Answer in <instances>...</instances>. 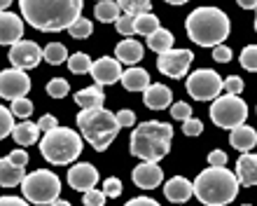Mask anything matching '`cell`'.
<instances>
[{
  "label": "cell",
  "mask_w": 257,
  "mask_h": 206,
  "mask_svg": "<svg viewBox=\"0 0 257 206\" xmlns=\"http://www.w3.org/2000/svg\"><path fill=\"white\" fill-rule=\"evenodd\" d=\"M82 0H19L24 21L42 33L68 31L82 17Z\"/></svg>",
  "instance_id": "obj_1"
},
{
  "label": "cell",
  "mask_w": 257,
  "mask_h": 206,
  "mask_svg": "<svg viewBox=\"0 0 257 206\" xmlns=\"http://www.w3.org/2000/svg\"><path fill=\"white\" fill-rule=\"evenodd\" d=\"M185 31L199 47H217L229 38L231 21L220 7H196L185 19Z\"/></svg>",
  "instance_id": "obj_2"
},
{
  "label": "cell",
  "mask_w": 257,
  "mask_h": 206,
  "mask_svg": "<svg viewBox=\"0 0 257 206\" xmlns=\"http://www.w3.org/2000/svg\"><path fill=\"white\" fill-rule=\"evenodd\" d=\"M238 176L227 166H208L194 178V197L203 206H227L238 194Z\"/></svg>",
  "instance_id": "obj_3"
},
{
  "label": "cell",
  "mask_w": 257,
  "mask_h": 206,
  "mask_svg": "<svg viewBox=\"0 0 257 206\" xmlns=\"http://www.w3.org/2000/svg\"><path fill=\"white\" fill-rule=\"evenodd\" d=\"M173 127L169 122H141L128 138V152L143 162H159L171 152Z\"/></svg>",
  "instance_id": "obj_4"
},
{
  "label": "cell",
  "mask_w": 257,
  "mask_h": 206,
  "mask_svg": "<svg viewBox=\"0 0 257 206\" xmlns=\"http://www.w3.org/2000/svg\"><path fill=\"white\" fill-rule=\"evenodd\" d=\"M77 127H80V134L84 136V141H89L96 152L108 150L110 143L115 141L119 129H122L117 113H110L105 106L82 110L77 115Z\"/></svg>",
  "instance_id": "obj_5"
},
{
  "label": "cell",
  "mask_w": 257,
  "mask_h": 206,
  "mask_svg": "<svg viewBox=\"0 0 257 206\" xmlns=\"http://www.w3.org/2000/svg\"><path fill=\"white\" fill-rule=\"evenodd\" d=\"M82 138L70 127H56V129L42 134L40 141V155L49 164H70L82 155Z\"/></svg>",
  "instance_id": "obj_6"
},
{
  "label": "cell",
  "mask_w": 257,
  "mask_h": 206,
  "mask_svg": "<svg viewBox=\"0 0 257 206\" xmlns=\"http://www.w3.org/2000/svg\"><path fill=\"white\" fill-rule=\"evenodd\" d=\"M21 190H24V199H28L31 204L49 206L61 197V178L54 171L38 169L24 178Z\"/></svg>",
  "instance_id": "obj_7"
},
{
  "label": "cell",
  "mask_w": 257,
  "mask_h": 206,
  "mask_svg": "<svg viewBox=\"0 0 257 206\" xmlns=\"http://www.w3.org/2000/svg\"><path fill=\"white\" fill-rule=\"evenodd\" d=\"M210 122L220 127V129H236L241 124H245V117H248V103L241 96H231V94H224V96H217L215 101L210 103Z\"/></svg>",
  "instance_id": "obj_8"
},
{
  "label": "cell",
  "mask_w": 257,
  "mask_h": 206,
  "mask_svg": "<svg viewBox=\"0 0 257 206\" xmlns=\"http://www.w3.org/2000/svg\"><path fill=\"white\" fill-rule=\"evenodd\" d=\"M185 89L194 101H215L224 89V80L210 68H199L187 75Z\"/></svg>",
  "instance_id": "obj_9"
},
{
  "label": "cell",
  "mask_w": 257,
  "mask_h": 206,
  "mask_svg": "<svg viewBox=\"0 0 257 206\" xmlns=\"http://www.w3.org/2000/svg\"><path fill=\"white\" fill-rule=\"evenodd\" d=\"M192 59H194V54H192L190 49H171V52H166V54H159V59H157V68H159L162 75L171 77V80L187 77V70H190V66H192Z\"/></svg>",
  "instance_id": "obj_10"
},
{
  "label": "cell",
  "mask_w": 257,
  "mask_h": 206,
  "mask_svg": "<svg viewBox=\"0 0 257 206\" xmlns=\"http://www.w3.org/2000/svg\"><path fill=\"white\" fill-rule=\"evenodd\" d=\"M31 91V77L26 75V70L10 68L0 73V96L7 101H17V98H26Z\"/></svg>",
  "instance_id": "obj_11"
},
{
  "label": "cell",
  "mask_w": 257,
  "mask_h": 206,
  "mask_svg": "<svg viewBox=\"0 0 257 206\" xmlns=\"http://www.w3.org/2000/svg\"><path fill=\"white\" fill-rule=\"evenodd\" d=\"M45 59V49L33 40H19L17 45L10 47V61L14 68L19 70H31Z\"/></svg>",
  "instance_id": "obj_12"
},
{
  "label": "cell",
  "mask_w": 257,
  "mask_h": 206,
  "mask_svg": "<svg viewBox=\"0 0 257 206\" xmlns=\"http://www.w3.org/2000/svg\"><path fill=\"white\" fill-rule=\"evenodd\" d=\"M89 75L94 77L96 84L108 87V84H115L117 80L122 82L124 70H122V66H119V61H117V59H112V56H101V59H96V61H94V66H91V73H89Z\"/></svg>",
  "instance_id": "obj_13"
},
{
  "label": "cell",
  "mask_w": 257,
  "mask_h": 206,
  "mask_svg": "<svg viewBox=\"0 0 257 206\" xmlns=\"http://www.w3.org/2000/svg\"><path fill=\"white\" fill-rule=\"evenodd\" d=\"M96 183H98V171H96L94 164L89 162H80V164H73L68 169V185L77 190V192H89L94 190Z\"/></svg>",
  "instance_id": "obj_14"
},
{
  "label": "cell",
  "mask_w": 257,
  "mask_h": 206,
  "mask_svg": "<svg viewBox=\"0 0 257 206\" xmlns=\"http://www.w3.org/2000/svg\"><path fill=\"white\" fill-rule=\"evenodd\" d=\"M131 180H134L141 190H155L157 185H162L164 171L157 162H143V164H138L134 171H131Z\"/></svg>",
  "instance_id": "obj_15"
},
{
  "label": "cell",
  "mask_w": 257,
  "mask_h": 206,
  "mask_svg": "<svg viewBox=\"0 0 257 206\" xmlns=\"http://www.w3.org/2000/svg\"><path fill=\"white\" fill-rule=\"evenodd\" d=\"M24 35V21L19 14L14 12H3L0 14V42L3 45H17Z\"/></svg>",
  "instance_id": "obj_16"
},
{
  "label": "cell",
  "mask_w": 257,
  "mask_h": 206,
  "mask_svg": "<svg viewBox=\"0 0 257 206\" xmlns=\"http://www.w3.org/2000/svg\"><path fill=\"white\" fill-rule=\"evenodd\" d=\"M143 101H145V106H148L150 110H164V108H171L173 106V94H171V89L166 87V84L162 82H152L148 87V89L143 91Z\"/></svg>",
  "instance_id": "obj_17"
},
{
  "label": "cell",
  "mask_w": 257,
  "mask_h": 206,
  "mask_svg": "<svg viewBox=\"0 0 257 206\" xmlns=\"http://www.w3.org/2000/svg\"><path fill=\"white\" fill-rule=\"evenodd\" d=\"M192 194H194V183H190L185 176H173L164 185V197L169 201H176V204H185Z\"/></svg>",
  "instance_id": "obj_18"
},
{
  "label": "cell",
  "mask_w": 257,
  "mask_h": 206,
  "mask_svg": "<svg viewBox=\"0 0 257 206\" xmlns=\"http://www.w3.org/2000/svg\"><path fill=\"white\" fill-rule=\"evenodd\" d=\"M238 183L245 187H257V152H243L236 162Z\"/></svg>",
  "instance_id": "obj_19"
},
{
  "label": "cell",
  "mask_w": 257,
  "mask_h": 206,
  "mask_svg": "<svg viewBox=\"0 0 257 206\" xmlns=\"http://www.w3.org/2000/svg\"><path fill=\"white\" fill-rule=\"evenodd\" d=\"M229 143L231 148H236L241 152H250L257 145V131L252 129L250 124H241V127L229 131Z\"/></svg>",
  "instance_id": "obj_20"
},
{
  "label": "cell",
  "mask_w": 257,
  "mask_h": 206,
  "mask_svg": "<svg viewBox=\"0 0 257 206\" xmlns=\"http://www.w3.org/2000/svg\"><path fill=\"white\" fill-rule=\"evenodd\" d=\"M145 49L138 40H122L115 47V59L119 63H128V66H136V63L143 59Z\"/></svg>",
  "instance_id": "obj_21"
},
{
  "label": "cell",
  "mask_w": 257,
  "mask_h": 206,
  "mask_svg": "<svg viewBox=\"0 0 257 206\" xmlns=\"http://www.w3.org/2000/svg\"><path fill=\"white\" fill-rule=\"evenodd\" d=\"M75 103H77L82 110L103 108V103H105L103 87H101V84H94V87H84V89H80L77 94H75Z\"/></svg>",
  "instance_id": "obj_22"
},
{
  "label": "cell",
  "mask_w": 257,
  "mask_h": 206,
  "mask_svg": "<svg viewBox=\"0 0 257 206\" xmlns=\"http://www.w3.org/2000/svg\"><path fill=\"white\" fill-rule=\"evenodd\" d=\"M122 84L126 91H145L150 87V73L145 68H136V66H131L128 70H124L122 75Z\"/></svg>",
  "instance_id": "obj_23"
},
{
  "label": "cell",
  "mask_w": 257,
  "mask_h": 206,
  "mask_svg": "<svg viewBox=\"0 0 257 206\" xmlns=\"http://www.w3.org/2000/svg\"><path fill=\"white\" fill-rule=\"evenodd\" d=\"M12 138L21 145V148H28V145H33V143L40 141V127H38V122L24 120V122H19L17 127H14Z\"/></svg>",
  "instance_id": "obj_24"
},
{
  "label": "cell",
  "mask_w": 257,
  "mask_h": 206,
  "mask_svg": "<svg viewBox=\"0 0 257 206\" xmlns=\"http://www.w3.org/2000/svg\"><path fill=\"white\" fill-rule=\"evenodd\" d=\"M24 178H26L24 166H17V164H12L7 157H3V162H0V183H3V187L21 185Z\"/></svg>",
  "instance_id": "obj_25"
},
{
  "label": "cell",
  "mask_w": 257,
  "mask_h": 206,
  "mask_svg": "<svg viewBox=\"0 0 257 206\" xmlns=\"http://www.w3.org/2000/svg\"><path fill=\"white\" fill-rule=\"evenodd\" d=\"M173 42H176L173 33L166 31V28H159V31H155V33L148 38V47L152 49V52H157V54H166V52L173 49Z\"/></svg>",
  "instance_id": "obj_26"
},
{
  "label": "cell",
  "mask_w": 257,
  "mask_h": 206,
  "mask_svg": "<svg viewBox=\"0 0 257 206\" xmlns=\"http://www.w3.org/2000/svg\"><path fill=\"white\" fill-rule=\"evenodd\" d=\"M94 14L103 24H115L122 17V7L117 5V0H101V3H96Z\"/></svg>",
  "instance_id": "obj_27"
},
{
  "label": "cell",
  "mask_w": 257,
  "mask_h": 206,
  "mask_svg": "<svg viewBox=\"0 0 257 206\" xmlns=\"http://www.w3.org/2000/svg\"><path fill=\"white\" fill-rule=\"evenodd\" d=\"M159 19H157V14L152 12H145V14H138L136 17V33L138 35H145V38H150V35L155 33V31H159Z\"/></svg>",
  "instance_id": "obj_28"
},
{
  "label": "cell",
  "mask_w": 257,
  "mask_h": 206,
  "mask_svg": "<svg viewBox=\"0 0 257 206\" xmlns=\"http://www.w3.org/2000/svg\"><path fill=\"white\" fill-rule=\"evenodd\" d=\"M68 59H70V56H68V49L61 42H49L47 47H45V61L52 63V66H59V63L68 61Z\"/></svg>",
  "instance_id": "obj_29"
},
{
  "label": "cell",
  "mask_w": 257,
  "mask_h": 206,
  "mask_svg": "<svg viewBox=\"0 0 257 206\" xmlns=\"http://www.w3.org/2000/svg\"><path fill=\"white\" fill-rule=\"evenodd\" d=\"M91 66H94V61H91L84 52H77V54H73L68 59V68H70V73H75V75L91 73Z\"/></svg>",
  "instance_id": "obj_30"
},
{
  "label": "cell",
  "mask_w": 257,
  "mask_h": 206,
  "mask_svg": "<svg viewBox=\"0 0 257 206\" xmlns=\"http://www.w3.org/2000/svg\"><path fill=\"white\" fill-rule=\"evenodd\" d=\"M117 5L122 7L124 14H134V17H138V14H145L150 12V0H117Z\"/></svg>",
  "instance_id": "obj_31"
},
{
  "label": "cell",
  "mask_w": 257,
  "mask_h": 206,
  "mask_svg": "<svg viewBox=\"0 0 257 206\" xmlns=\"http://www.w3.org/2000/svg\"><path fill=\"white\" fill-rule=\"evenodd\" d=\"M68 33H70V38H75V40H84V38H89V35L94 33V24L89 19H84V17H80L73 26L68 28Z\"/></svg>",
  "instance_id": "obj_32"
},
{
  "label": "cell",
  "mask_w": 257,
  "mask_h": 206,
  "mask_svg": "<svg viewBox=\"0 0 257 206\" xmlns=\"http://www.w3.org/2000/svg\"><path fill=\"white\" fill-rule=\"evenodd\" d=\"M238 61L243 66L245 70H250V73H257V45H248V47L241 49V56H238Z\"/></svg>",
  "instance_id": "obj_33"
},
{
  "label": "cell",
  "mask_w": 257,
  "mask_h": 206,
  "mask_svg": "<svg viewBox=\"0 0 257 206\" xmlns=\"http://www.w3.org/2000/svg\"><path fill=\"white\" fill-rule=\"evenodd\" d=\"M68 91H70V84L63 77H52L47 82V94L52 98H63V96H68Z\"/></svg>",
  "instance_id": "obj_34"
},
{
  "label": "cell",
  "mask_w": 257,
  "mask_h": 206,
  "mask_svg": "<svg viewBox=\"0 0 257 206\" xmlns=\"http://www.w3.org/2000/svg\"><path fill=\"white\" fill-rule=\"evenodd\" d=\"M14 127H17V124H14V113L3 106V108H0V138L5 141V136H12Z\"/></svg>",
  "instance_id": "obj_35"
},
{
  "label": "cell",
  "mask_w": 257,
  "mask_h": 206,
  "mask_svg": "<svg viewBox=\"0 0 257 206\" xmlns=\"http://www.w3.org/2000/svg\"><path fill=\"white\" fill-rule=\"evenodd\" d=\"M14 113V117H19L21 122L24 120H28V117L33 115V103L28 101V98H17V101H12V108H10Z\"/></svg>",
  "instance_id": "obj_36"
},
{
  "label": "cell",
  "mask_w": 257,
  "mask_h": 206,
  "mask_svg": "<svg viewBox=\"0 0 257 206\" xmlns=\"http://www.w3.org/2000/svg\"><path fill=\"white\" fill-rule=\"evenodd\" d=\"M115 26H117V33H122L128 38V35L136 33V17L134 14H122V17L115 21Z\"/></svg>",
  "instance_id": "obj_37"
},
{
  "label": "cell",
  "mask_w": 257,
  "mask_h": 206,
  "mask_svg": "<svg viewBox=\"0 0 257 206\" xmlns=\"http://www.w3.org/2000/svg\"><path fill=\"white\" fill-rule=\"evenodd\" d=\"M103 192L108 194V197H112V199H117L119 194L124 192V187H122V180L115 178V176H110V178L103 180V187H101Z\"/></svg>",
  "instance_id": "obj_38"
},
{
  "label": "cell",
  "mask_w": 257,
  "mask_h": 206,
  "mask_svg": "<svg viewBox=\"0 0 257 206\" xmlns=\"http://www.w3.org/2000/svg\"><path fill=\"white\" fill-rule=\"evenodd\" d=\"M171 115H173V120H183V122L192 120V108H190V103H185V101L173 103V106H171Z\"/></svg>",
  "instance_id": "obj_39"
},
{
  "label": "cell",
  "mask_w": 257,
  "mask_h": 206,
  "mask_svg": "<svg viewBox=\"0 0 257 206\" xmlns=\"http://www.w3.org/2000/svg\"><path fill=\"white\" fill-rule=\"evenodd\" d=\"M105 199H108V194L103 192V190H89V192H84V197H82V201H84V206H103L105 204Z\"/></svg>",
  "instance_id": "obj_40"
},
{
  "label": "cell",
  "mask_w": 257,
  "mask_h": 206,
  "mask_svg": "<svg viewBox=\"0 0 257 206\" xmlns=\"http://www.w3.org/2000/svg\"><path fill=\"white\" fill-rule=\"evenodd\" d=\"M224 91H227V94H231V96H238V94L243 91V80H241L238 75L224 77Z\"/></svg>",
  "instance_id": "obj_41"
},
{
  "label": "cell",
  "mask_w": 257,
  "mask_h": 206,
  "mask_svg": "<svg viewBox=\"0 0 257 206\" xmlns=\"http://www.w3.org/2000/svg\"><path fill=\"white\" fill-rule=\"evenodd\" d=\"M201 131H203V122L201 120H196V117H192V120L183 122V134L185 136H199Z\"/></svg>",
  "instance_id": "obj_42"
},
{
  "label": "cell",
  "mask_w": 257,
  "mask_h": 206,
  "mask_svg": "<svg viewBox=\"0 0 257 206\" xmlns=\"http://www.w3.org/2000/svg\"><path fill=\"white\" fill-rule=\"evenodd\" d=\"M213 59H215L217 63L231 61V49L227 47V45H217V47H213Z\"/></svg>",
  "instance_id": "obj_43"
},
{
  "label": "cell",
  "mask_w": 257,
  "mask_h": 206,
  "mask_svg": "<svg viewBox=\"0 0 257 206\" xmlns=\"http://www.w3.org/2000/svg\"><path fill=\"white\" fill-rule=\"evenodd\" d=\"M7 159H10L12 164L24 166V169H26V164H28V152H24V148H19V150H12V152H10V155H7Z\"/></svg>",
  "instance_id": "obj_44"
},
{
  "label": "cell",
  "mask_w": 257,
  "mask_h": 206,
  "mask_svg": "<svg viewBox=\"0 0 257 206\" xmlns=\"http://www.w3.org/2000/svg\"><path fill=\"white\" fill-rule=\"evenodd\" d=\"M117 120H119V127H134L136 124V113L134 110H128V108H124V110L117 113Z\"/></svg>",
  "instance_id": "obj_45"
},
{
  "label": "cell",
  "mask_w": 257,
  "mask_h": 206,
  "mask_svg": "<svg viewBox=\"0 0 257 206\" xmlns=\"http://www.w3.org/2000/svg\"><path fill=\"white\" fill-rule=\"evenodd\" d=\"M224 164H227V152H222V150L208 152V166H224Z\"/></svg>",
  "instance_id": "obj_46"
},
{
  "label": "cell",
  "mask_w": 257,
  "mask_h": 206,
  "mask_svg": "<svg viewBox=\"0 0 257 206\" xmlns=\"http://www.w3.org/2000/svg\"><path fill=\"white\" fill-rule=\"evenodd\" d=\"M38 127H40L42 134H47V131L56 129L59 124H56V117H54V115H42L40 120H38Z\"/></svg>",
  "instance_id": "obj_47"
},
{
  "label": "cell",
  "mask_w": 257,
  "mask_h": 206,
  "mask_svg": "<svg viewBox=\"0 0 257 206\" xmlns=\"http://www.w3.org/2000/svg\"><path fill=\"white\" fill-rule=\"evenodd\" d=\"M124 206H162V204L155 201L152 197H134V199H128Z\"/></svg>",
  "instance_id": "obj_48"
},
{
  "label": "cell",
  "mask_w": 257,
  "mask_h": 206,
  "mask_svg": "<svg viewBox=\"0 0 257 206\" xmlns=\"http://www.w3.org/2000/svg\"><path fill=\"white\" fill-rule=\"evenodd\" d=\"M0 206H31L28 199H21V197H12V194H7L0 199Z\"/></svg>",
  "instance_id": "obj_49"
},
{
  "label": "cell",
  "mask_w": 257,
  "mask_h": 206,
  "mask_svg": "<svg viewBox=\"0 0 257 206\" xmlns=\"http://www.w3.org/2000/svg\"><path fill=\"white\" fill-rule=\"evenodd\" d=\"M238 7H243V10H257V0H236Z\"/></svg>",
  "instance_id": "obj_50"
},
{
  "label": "cell",
  "mask_w": 257,
  "mask_h": 206,
  "mask_svg": "<svg viewBox=\"0 0 257 206\" xmlns=\"http://www.w3.org/2000/svg\"><path fill=\"white\" fill-rule=\"evenodd\" d=\"M14 0H0V7H3V12H7V7L12 5Z\"/></svg>",
  "instance_id": "obj_51"
},
{
  "label": "cell",
  "mask_w": 257,
  "mask_h": 206,
  "mask_svg": "<svg viewBox=\"0 0 257 206\" xmlns=\"http://www.w3.org/2000/svg\"><path fill=\"white\" fill-rule=\"evenodd\" d=\"M164 3H169V5H185V3H190V0H164Z\"/></svg>",
  "instance_id": "obj_52"
},
{
  "label": "cell",
  "mask_w": 257,
  "mask_h": 206,
  "mask_svg": "<svg viewBox=\"0 0 257 206\" xmlns=\"http://www.w3.org/2000/svg\"><path fill=\"white\" fill-rule=\"evenodd\" d=\"M49 206H70V201H66V199H56L54 204H49Z\"/></svg>",
  "instance_id": "obj_53"
},
{
  "label": "cell",
  "mask_w": 257,
  "mask_h": 206,
  "mask_svg": "<svg viewBox=\"0 0 257 206\" xmlns=\"http://www.w3.org/2000/svg\"><path fill=\"white\" fill-rule=\"evenodd\" d=\"M255 31H257V14H255Z\"/></svg>",
  "instance_id": "obj_54"
},
{
  "label": "cell",
  "mask_w": 257,
  "mask_h": 206,
  "mask_svg": "<svg viewBox=\"0 0 257 206\" xmlns=\"http://www.w3.org/2000/svg\"><path fill=\"white\" fill-rule=\"evenodd\" d=\"M243 206H252V204H243Z\"/></svg>",
  "instance_id": "obj_55"
},
{
  "label": "cell",
  "mask_w": 257,
  "mask_h": 206,
  "mask_svg": "<svg viewBox=\"0 0 257 206\" xmlns=\"http://www.w3.org/2000/svg\"><path fill=\"white\" fill-rule=\"evenodd\" d=\"M98 3H101V0H98Z\"/></svg>",
  "instance_id": "obj_56"
}]
</instances>
